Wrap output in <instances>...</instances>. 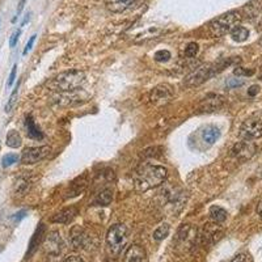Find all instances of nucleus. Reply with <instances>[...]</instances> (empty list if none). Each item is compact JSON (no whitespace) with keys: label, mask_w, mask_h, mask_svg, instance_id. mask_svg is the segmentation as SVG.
Segmentation results:
<instances>
[{"label":"nucleus","mask_w":262,"mask_h":262,"mask_svg":"<svg viewBox=\"0 0 262 262\" xmlns=\"http://www.w3.org/2000/svg\"><path fill=\"white\" fill-rule=\"evenodd\" d=\"M227 86L233 90V88H237V86H242L244 84V80L243 79H238V78H231L227 80Z\"/></svg>","instance_id":"nucleus-30"},{"label":"nucleus","mask_w":262,"mask_h":262,"mask_svg":"<svg viewBox=\"0 0 262 262\" xmlns=\"http://www.w3.org/2000/svg\"><path fill=\"white\" fill-rule=\"evenodd\" d=\"M113 200V191L111 189H102L93 200V206H107Z\"/></svg>","instance_id":"nucleus-19"},{"label":"nucleus","mask_w":262,"mask_h":262,"mask_svg":"<svg viewBox=\"0 0 262 262\" xmlns=\"http://www.w3.org/2000/svg\"><path fill=\"white\" fill-rule=\"evenodd\" d=\"M30 186H32V182H30L29 179L20 177L15 184V193L18 194V195H25L30 190Z\"/></svg>","instance_id":"nucleus-21"},{"label":"nucleus","mask_w":262,"mask_h":262,"mask_svg":"<svg viewBox=\"0 0 262 262\" xmlns=\"http://www.w3.org/2000/svg\"><path fill=\"white\" fill-rule=\"evenodd\" d=\"M198 51H200V46H198V43H195V42H190V43L186 46V49H185V57L194 58L196 54H198Z\"/></svg>","instance_id":"nucleus-28"},{"label":"nucleus","mask_w":262,"mask_h":262,"mask_svg":"<svg viewBox=\"0 0 262 262\" xmlns=\"http://www.w3.org/2000/svg\"><path fill=\"white\" fill-rule=\"evenodd\" d=\"M25 215H27V211H25V210H21V211H18L17 214L13 215L12 219H13V221H15V222H20L21 219H24Z\"/></svg>","instance_id":"nucleus-35"},{"label":"nucleus","mask_w":262,"mask_h":262,"mask_svg":"<svg viewBox=\"0 0 262 262\" xmlns=\"http://www.w3.org/2000/svg\"><path fill=\"white\" fill-rule=\"evenodd\" d=\"M258 92H259V86L258 85H252L249 88V91H248V95L253 97V96H256Z\"/></svg>","instance_id":"nucleus-37"},{"label":"nucleus","mask_w":262,"mask_h":262,"mask_svg":"<svg viewBox=\"0 0 262 262\" xmlns=\"http://www.w3.org/2000/svg\"><path fill=\"white\" fill-rule=\"evenodd\" d=\"M254 71L253 70H244L242 69V67H238V69L235 70V75H237V76H250V75H253Z\"/></svg>","instance_id":"nucleus-32"},{"label":"nucleus","mask_w":262,"mask_h":262,"mask_svg":"<svg viewBox=\"0 0 262 262\" xmlns=\"http://www.w3.org/2000/svg\"><path fill=\"white\" fill-rule=\"evenodd\" d=\"M7 146L11 147V148H18V147L23 144V139H21V135L18 134V131L16 130H11L7 134V139H6Z\"/></svg>","instance_id":"nucleus-22"},{"label":"nucleus","mask_w":262,"mask_h":262,"mask_svg":"<svg viewBox=\"0 0 262 262\" xmlns=\"http://www.w3.org/2000/svg\"><path fill=\"white\" fill-rule=\"evenodd\" d=\"M29 18H30V13H28V15H27V17H25V20L23 21V23H21V27H24V25L27 24L28 21H29Z\"/></svg>","instance_id":"nucleus-41"},{"label":"nucleus","mask_w":262,"mask_h":262,"mask_svg":"<svg viewBox=\"0 0 262 262\" xmlns=\"http://www.w3.org/2000/svg\"><path fill=\"white\" fill-rule=\"evenodd\" d=\"M20 34H21V30L20 29L16 30V32L12 33V36H11V39H9V46H11V48H15L16 43H17V41H18V37H20Z\"/></svg>","instance_id":"nucleus-31"},{"label":"nucleus","mask_w":262,"mask_h":262,"mask_svg":"<svg viewBox=\"0 0 262 262\" xmlns=\"http://www.w3.org/2000/svg\"><path fill=\"white\" fill-rule=\"evenodd\" d=\"M169 232H170L169 224L164 223V224H161V226H159L158 228L154 231V235H152V237H154V240H156V242H161V240H164V238L169 235Z\"/></svg>","instance_id":"nucleus-25"},{"label":"nucleus","mask_w":262,"mask_h":262,"mask_svg":"<svg viewBox=\"0 0 262 262\" xmlns=\"http://www.w3.org/2000/svg\"><path fill=\"white\" fill-rule=\"evenodd\" d=\"M16 72H17V64L13 66L12 71H11V75H9L8 83H7V85H8V86H12L13 85V81H15V79H16Z\"/></svg>","instance_id":"nucleus-34"},{"label":"nucleus","mask_w":262,"mask_h":262,"mask_svg":"<svg viewBox=\"0 0 262 262\" xmlns=\"http://www.w3.org/2000/svg\"><path fill=\"white\" fill-rule=\"evenodd\" d=\"M170 58H172V54H170L168 50H159V51H156V53H155V60H156V62H160V63L168 62Z\"/></svg>","instance_id":"nucleus-29"},{"label":"nucleus","mask_w":262,"mask_h":262,"mask_svg":"<svg viewBox=\"0 0 262 262\" xmlns=\"http://www.w3.org/2000/svg\"><path fill=\"white\" fill-rule=\"evenodd\" d=\"M36 34H33L32 37H30V39L29 41H28V43H27V46H25V49H24V51H23V54H24V55H27L28 53H29L30 50H32V48H33V43H34V41H36Z\"/></svg>","instance_id":"nucleus-33"},{"label":"nucleus","mask_w":262,"mask_h":262,"mask_svg":"<svg viewBox=\"0 0 262 262\" xmlns=\"http://www.w3.org/2000/svg\"><path fill=\"white\" fill-rule=\"evenodd\" d=\"M231 37L235 42H244L249 37V30L244 27H235L231 30Z\"/></svg>","instance_id":"nucleus-23"},{"label":"nucleus","mask_w":262,"mask_h":262,"mask_svg":"<svg viewBox=\"0 0 262 262\" xmlns=\"http://www.w3.org/2000/svg\"><path fill=\"white\" fill-rule=\"evenodd\" d=\"M76 215H78V209L74 207V206H71V207H67V209H63L60 210L59 212H57V214L51 217V222H53V223L67 224L70 223Z\"/></svg>","instance_id":"nucleus-15"},{"label":"nucleus","mask_w":262,"mask_h":262,"mask_svg":"<svg viewBox=\"0 0 262 262\" xmlns=\"http://www.w3.org/2000/svg\"><path fill=\"white\" fill-rule=\"evenodd\" d=\"M91 242V237L88 236V233L85 232V229L81 228V227L76 226L71 229V243L74 245V248H85L88 247Z\"/></svg>","instance_id":"nucleus-14"},{"label":"nucleus","mask_w":262,"mask_h":262,"mask_svg":"<svg viewBox=\"0 0 262 262\" xmlns=\"http://www.w3.org/2000/svg\"><path fill=\"white\" fill-rule=\"evenodd\" d=\"M242 21V15L237 11H231L221 15L219 17L214 18L209 24L210 33L214 37H222L227 33H231V30Z\"/></svg>","instance_id":"nucleus-3"},{"label":"nucleus","mask_w":262,"mask_h":262,"mask_svg":"<svg viewBox=\"0 0 262 262\" xmlns=\"http://www.w3.org/2000/svg\"><path fill=\"white\" fill-rule=\"evenodd\" d=\"M226 64L222 66H212V64H206L201 66L195 71H193L191 74L188 75V78L185 79V85L186 86H196L201 85L202 83L209 80L210 78H212L215 74H217L219 71L223 70V67Z\"/></svg>","instance_id":"nucleus-5"},{"label":"nucleus","mask_w":262,"mask_h":262,"mask_svg":"<svg viewBox=\"0 0 262 262\" xmlns=\"http://www.w3.org/2000/svg\"><path fill=\"white\" fill-rule=\"evenodd\" d=\"M210 217L215 223H223L227 219V211L221 206H211L210 207Z\"/></svg>","instance_id":"nucleus-20"},{"label":"nucleus","mask_w":262,"mask_h":262,"mask_svg":"<svg viewBox=\"0 0 262 262\" xmlns=\"http://www.w3.org/2000/svg\"><path fill=\"white\" fill-rule=\"evenodd\" d=\"M85 186H86V176H85V179L80 182V185L78 184V181H74L71 184V186L69 188V191H67V195H66V198H69V196L70 198H72V196L79 195L80 193H83L84 189H85Z\"/></svg>","instance_id":"nucleus-24"},{"label":"nucleus","mask_w":262,"mask_h":262,"mask_svg":"<svg viewBox=\"0 0 262 262\" xmlns=\"http://www.w3.org/2000/svg\"><path fill=\"white\" fill-rule=\"evenodd\" d=\"M63 262H84V261H83V258H81V257L70 256V257H67V258H66Z\"/></svg>","instance_id":"nucleus-38"},{"label":"nucleus","mask_w":262,"mask_h":262,"mask_svg":"<svg viewBox=\"0 0 262 262\" xmlns=\"http://www.w3.org/2000/svg\"><path fill=\"white\" fill-rule=\"evenodd\" d=\"M221 138V130L215 126H209V127H206L202 133V139L205 140L206 143L211 146L216 142L217 139Z\"/></svg>","instance_id":"nucleus-18"},{"label":"nucleus","mask_w":262,"mask_h":262,"mask_svg":"<svg viewBox=\"0 0 262 262\" xmlns=\"http://www.w3.org/2000/svg\"><path fill=\"white\" fill-rule=\"evenodd\" d=\"M17 96H18V84L15 90H13L12 95L9 96V100L6 105V113H11V112H12L13 106H15L16 101H17Z\"/></svg>","instance_id":"nucleus-26"},{"label":"nucleus","mask_w":262,"mask_h":262,"mask_svg":"<svg viewBox=\"0 0 262 262\" xmlns=\"http://www.w3.org/2000/svg\"><path fill=\"white\" fill-rule=\"evenodd\" d=\"M51 147L50 146H42V147H29L23 151L21 155V161L27 165H32V164L39 163V161L45 160L49 158L51 154Z\"/></svg>","instance_id":"nucleus-7"},{"label":"nucleus","mask_w":262,"mask_h":262,"mask_svg":"<svg viewBox=\"0 0 262 262\" xmlns=\"http://www.w3.org/2000/svg\"><path fill=\"white\" fill-rule=\"evenodd\" d=\"M107 247L114 254H119L127 243V228L125 224H114L106 233Z\"/></svg>","instance_id":"nucleus-4"},{"label":"nucleus","mask_w":262,"mask_h":262,"mask_svg":"<svg viewBox=\"0 0 262 262\" xmlns=\"http://www.w3.org/2000/svg\"><path fill=\"white\" fill-rule=\"evenodd\" d=\"M146 249L138 244L130 245L123 254V262H146Z\"/></svg>","instance_id":"nucleus-13"},{"label":"nucleus","mask_w":262,"mask_h":262,"mask_svg":"<svg viewBox=\"0 0 262 262\" xmlns=\"http://www.w3.org/2000/svg\"><path fill=\"white\" fill-rule=\"evenodd\" d=\"M173 97H174V92L169 84H159L151 91L149 101L156 106H163V105L169 104Z\"/></svg>","instance_id":"nucleus-6"},{"label":"nucleus","mask_w":262,"mask_h":262,"mask_svg":"<svg viewBox=\"0 0 262 262\" xmlns=\"http://www.w3.org/2000/svg\"><path fill=\"white\" fill-rule=\"evenodd\" d=\"M109 11L114 13H123L135 9L144 3V0H105Z\"/></svg>","instance_id":"nucleus-10"},{"label":"nucleus","mask_w":262,"mask_h":262,"mask_svg":"<svg viewBox=\"0 0 262 262\" xmlns=\"http://www.w3.org/2000/svg\"><path fill=\"white\" fill-rule=\"evenodd\" d=\"M25 130H27V135L30 139H43V134H42V131L39 130L38 126L36 125V122H34V119H33L32 116H27V118H25Z\"/></svg>","instance_id":"nucleus-16"},{"label":"nucleus","mask_w":262,"mask_h":262,"mask_svg":"<svg viewBox=\"0 0 262 262\" xmlns=\"http://www.w3.org/2000/svg\"><path fill=\"white\" fill-rule=\"evenodd\" d=\"M62 237H60L59 232L53 231L49 235H46L45 242H43V250L49 256H58L62 252Z\"/></svg>","instance_id":"nucleus-11"},{"label":"nucleus","mask_w":262,"mask_h":262,"mask_svg":"<svg viewBox=\"0 0 262 262\" xmlns=\"http://www.w3.org/2000/svg\"><path fill=\"white\" fill-rule=\"evenodd\" d=\"M232 155L237 158L238 160L245 161L249 160L250 158H253L257 152V146L250 142V140H243V142H237L232 148Z\"/></svg>","instance_id":"nucleus-9"},{"label":"nucleus","mask_w":262,"mask_h":262,"mask_svg":"<svg viewBox=\"0 0 262 262\" xmlns=\"http://www.w3.org/2000/svg\"><path fill=\"white\" fill-rule=\"evenodd\" d=\"M25 4V0H20V4H18V9H17V16L20 15L21 11H23V7H24Z\"/></svg>","instance_id":"nucleus-40"},{"label":"nucleus","mask_w":262,"mask_h":262,"mask_svg":"<svg viewBox=\"0 0 262 262\" xmlns=\"http://www.w3.org/2000/svg\"><path fill=\"white\" fill-rule=\"evenodd\" d=\"M224 105V97L219 95L206 96L200 104V111L202 113H212V112L221 109Z\"/></svg>","instance_id":"nucleus-12"},{"label":"nucleus","mask_w":262,"mask_h":262,"mask_svg":"<svg viewBox=\"0 0 262 262\" xmlns=\"http://www.w3.org/2000/svg\"><path fill=\"white\" fill-rule=\"evenodd\" d=\"M257 214L262 217V200L259 201L258 205H257Z\"/></svg>","instance_id":"nucleus-39"},{"label":"nucleus","mask_w":262,"mask_h":262,"mask_svg":"<svg viewBox=\"0 0 262 262\" xmlns=\"http://www.w3.org/2000/svg\"><path fill=\"white\" fill-rule=\"evenodd\" d=\"M168 176L167 168L161 165H149L144 168L135 179V188L139 191L151 190L163 184Z\"/></svg>","instance_id":"nucleus-2"},{"label":"nucleus","mask_w":262,"mask_h":262,"mask_svg":"<svg viewBox=\"0 0 262 262\" xmlns=\"http://www.w3.org/2000/svg\"><path fill=\"white\" fill-rule=\"evenodd\" d=\"M17 161H18V156L16 155V154H8V155L2 158V167L3 168L11 167V165H13L15 163H17Z\"/></svg>","instance_id":"nucleus-27"},{"label":"nucleus","mask_w":262,"mask_h":262,"mask_svg":"<svg viewBox=\"0 0 262 262\" xmlns=\"http://www.w3.org/2000/svg\"><path fill=\"white\" fill-rule=\"evenodd\" d=\"M45 231H46L45 224L39 223L38 228L36 229V232H34V235H33L32 240H30L29 252H28L27 257H30L33 253H34V252H36V249H37V248H38V245L41 244L42 240H43V235H45Z\"/></svg>","instance_id":"nucleus-17"},{"label":"nucleus","mask_w":262,"mask_h":262,"mask_svg":"<svg viewBox=\"0 0 262 262\" xmlns=\"http://www.w3.org/2000/svg\"><path fill=\"white\" fill-rule=\"evenodd\" d=\"M85 83V74L80 70H71L66 71L51 79L48 83V88L55 92H74L79 91Z\"/></svg>","instance_id":"nucleus-1"},{"label":"nucleus","mask_w":262,"mask_h":262,"mask_svg":"<svg viewBox=\"0 0 262 262\" xmlns=\"http://www.w3.org/2000/svg\"><path fill=\"white\" fill-rule=\"evenodd\" d=\"M245 259H247V256L244 253H240L233 257V259H231L229 262H245Z\"/></svg>","instance_id":"nucleus-36"},{"label":"nucleus","mask_w":262,"mask_h":262,"mask_svg":"<svg viewBox=\"0 0 262 262\" xmlns=\"http://www.w3.org/2000/svg\"><path fill=\"white\" fill-rule=\"evenodd\" d=\"M240 137L244 140L258 139L262 137V121L257 118L247 119L240 126Z\"/></svg>","instance_id":"nucleus-8"},{"label":"nucleus","mask_w":262,"mask_h":262,"mask_svg":"<svg viewBox=\"0 0 262 262\" xmlns=\"http://www.w3.org/2000/svg\"><path fill=\"white\" fill-rule=\"evenodd\" d=\"M259 79L262 80V67H261V71H259Z\"/></svg>","instance_id":"nucleus-42"}]
</instances>
